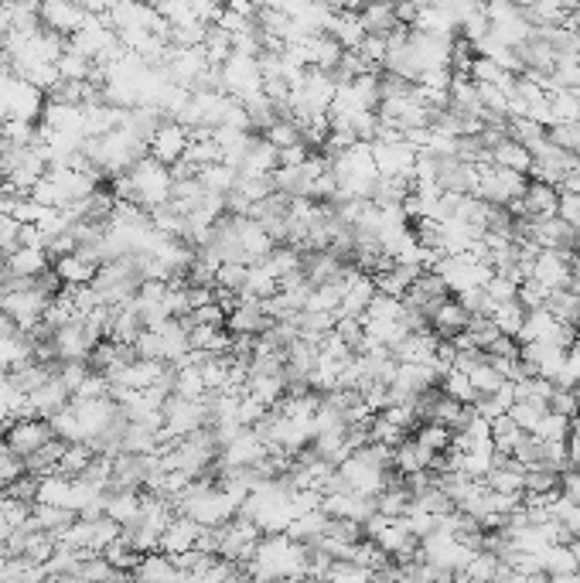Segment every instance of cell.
Wrapping results in <instances>:
<instances>
[{
  "label": "cell",
  "instance_id": "cell-1",
  "mask_svg": "<svg viewBox=\"0 0 580 583\" xmlns=\"http://www.w3.org/2000/svg\"><path fill=\"white\" fill-rule=\"evenodd\" d=\"M52 440H55L52 423L21 420V423H14V427L7 430L4 444H7V451H11L14 457H38L48 444H52Z\"/></svg>",
  "mask_w": 580,
  "mask_h": 583
}]
</instances>
